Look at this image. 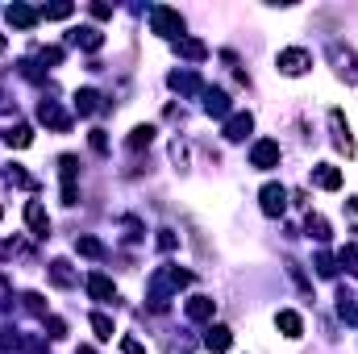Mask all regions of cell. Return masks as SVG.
I'll list each match as a JSON object with an SVG mask.
<instances>
[{
	"label": "cell",
	"mask_w": 358,
	"mask_h": 354,
	"mask_svg": "<svg viewBox=\"0 0 358 354\" xmlns=\"http://www.w3.org/2000/svg\"><path fill=\"white\" fill-rule=\"evenodd\" d=\"M337 259H342V267H346V271H350V275L358 279V250H354V246H346V250H342Z\"/></svg>",
	"instance_id": "cell-28"
},
{
	"label": "cell",
	"mask_w": 358,
	"mask_h": 354,
	"mask_svg": "<svg viewBox=\"0 0 358 354\" xmlns=\"http://www.w3.org/2000/svg\"><path fill=\"white\" fill-rule=\"evenodd\" d=\"M5 17H9V25H17V29H34L38 25V9H29V5H9L5 9Z\"/></svg>",
	"instance_id": "cell-8"
},
{
	"label": "cell",
	"mask_w": 358,
	"mask_h": 354,
	"mask_svg": "<svg viewBox=\"0 0 358 354\" xmlns=\"http://www.w3.org/2000/svg\"><path fill=\"white\" fill-rule=\"evenodd\" d=\"M213 313H217V300H213V296H192V300H188V317H192V321H209Z\"/></svg>",
	"instance_id": "cell-10"
},
{
	"label": "cell",
	"mask_w": 358,
	"mask_h": 354,
	"mask_svg": "<svg viewBox=\"0 0 358 354\" xmlns=\"http://www.w3.org/2000/svg\"><path fill=\"white\" fill-rule=\"evenodd\" d=\"M313 267H317V271H321V275H325V279H333V271H337V267H333V259H329V255H317V263H313Z\"/></svg>",
	"instance_id": "cell-32"
},
{
	"label": "cell",
	"mask_w": 358,
	"mask_h": 354,
	"mask_svg": "<svg viewBox=\"0 0 358 354\" xmlns=\"http://www.w3.org/2000/svg\"><path fill=\"white\" fill-rule=\"evenodd\" d=\"M121 350H125V354H146V346H142L138 338H121Z\"/></svg>",
	"instance_id": "cell-34"
},
{
	"label": "cell",
	"mask_w": 358,
	"mask_h": 354,
	"mask_svg": "<svg viewBox=\"0 0 358 354\" xmlns=\"http://www.w3.org/2000/svg\"><path fill=\"white\" fill-rule=\"evenodd\" d=\"M92 329H96L100 342H109V338H113V321H109L105 313H92Z\"/></svg>",
	"instance_id": "cell-26"
},
{
	"label": "cell",
	"mask_w": 358,
	"mask_h": 354,
	"mask_svg": "<svg viewBox=\"0 0 358 354\" xmlns=\"http://www.w3.org/2000/svg\"><path fill=\"white\" fill-rule=\"evenodd\" d=\"M333 59L342 63V75H346L350 84H358V55H350V50H342V46H333Z\"/></svg>",
	"instance_id": "cell-19"
},
{
	"label": "cell",
	"mask_w": 358,
	"mask_h": 354,
	"mask_svg": "<svg viewBox=\"0 0 358 354\" xmlns=\"http://www.w3.org/2000/svg\"><path fill=\"white\" fill-rule=\"evenodd\" d=\"M250 163L259 167V171H271V167H279V142H271V138L254 142V150H250Z\"/></svg>",
	"instance_id": "cell-3"
},
{
	"label": "cell",
	"mask_w": 358,
	"mask_h": 354,
	"mask_svg": "<svg viewBox=\"0 0 358 354\" xmlns=\"http://www.w3.org/2000/svg\"><path fill=\"white\" fill-rule=\"evenodd\" d=\"M275 321H279V329H283L287 338H300V329H304V321H300V313H292V309H283V313H279Z\"/></svg>",
	"instance_id": "cell-23"
},
{
	"label": "cell",
	"mask_w": 358,
	"mask_h": 354,
	"mask_svg": "<svg viewBox=\"0 0 358 354\" xmlns=\"http://www.w3.org/2000/svg\"><path fill=\"white\" fill-rule=\"evenodd\" d=\"M171 88H175L179 96H196V92H204V84H200L196 71H175V75H171Z\"/></svg>",
	"instance_id": "cell-11"
},
{
	"label": "cell",
	"mask_w": 358,
	"mask_h": 354,
	"mask_svg": "<svg viewBox=\"0 0 358 354\" xmlns=\"http://www.w3.org/2000/svg\"><path fill=\"white\" fill-rule=\"evenodd\" d=\"M25 225H29L34 238H50V217H46V209L38 205V200H29V205H25Z\"/></svg>",
	"instance_id": "cell-7"
},
{
	"label": "cell",
	"mask_w": 358,
	"mask_h": 354,
	"mask_svg": "<svg viewBox=\"0 0 358 354\" xmlns=\"http://www.w3.org/2000/svg\"><path fill=\"white\" fill-rule=\"evenodd\" d=\"M250 129H254V117H250V113H233V117L225 121V138H229V142H242Z\"/></svg>",
	"instance_id": "cell-12"
},
{
	"label": "cell",
	"mask_w": 358,
	"mask_h": 354,
	"mask_svg": "<svg viewBox=\"0 0 358 354\" xmlns=\"http://www.w3.org/2000/svg\"><path fill=\"white\" fill-rule=\"evenodd\" d=\"M0 217H5V209H0Z\"/></svg>",
	"instance_id": "cell-38"
},
{
	"label": "cell",
	"mask_w": 358,
	"mask_h": 354,
	"mask_svg": "<svg viewBox=\"0 0 358 354\" xmlns=\"http://www.w3.org/2000/svg\"><path fill=\"white\" fill-rule=\"evenodd\" d=\"M5 142L17 146V150H25V146L34 142V129H29V125H9V129H5Z\"/></svg>",
	"instance_id": "cell-21"
},
{
	"label": "cell",
	"mask_w": 358,
	"mask_h": 354,
	"mask_svg": "<svg viewBox=\"0 0 358 354\" xmlns=\"http://www.w3.org/2000/svg\"><path fill=\"white\" fill-rule=\"evenodd\" d=\"M50 279H55L59 288H71V283H75V271H71V263H67V259H55V263H50Z\"/></svg>",
	"instance_id": "cell-20"
},
{
	"label": "cell",
	"mask_w": 358,
	"mask_h": 354,
	"mask_svg": "<svg viewBox=\"0 0 358 354\" xmlns=\"http://www.w3.org/2000/svg\"><path fill=\"white\" fill-rule=\"evenodd\" d=\"M88 296H92V300H113V279L100 275V271L88 275Z\"/></svg>",
	"instance_id": "cell-16"
},
{
	"label": "cell",
	"mask_w": 358,
	"mask_h": 354,
	"mask_svg": "<svg viewBox=\"0 0 358 354\" xmlns=\"http://www.w3.org/2000/svg\"><path fill=\"white\" fill-rule=\"evenodd\" d=\"M150 29L179 42V38H183V17H179L175 9H167V5H155V9H150Z\"/></svg>",
	"instance_id": "cell-1"
},
{
	"label": "cell",
	"mask_w": 358,
	"mask_h": 354,
	"mask_svg": "<svg viewBox=\"0 0 358 354\" xmlns=\"http://www.w3.org/2000/svg\"><path fill=\"white\" fill-rule=\"evenodd\" d=\"M0 50H5V34H0Z\"/></svg>",
	"instance_id": "cell-37"
},
{
	"label": "cell",
	"mask_w": 358,
	"mask_h": 354,
	"mask_svg": "<svg viewBox=\"0 0 358 354\" xmlns=\"http://www.w3.org/2000/svg\"><path fill=\"white\" fill-rule=\"evenodd\" d=\"M204 109H209V117H225L229 113V96L221 88H204Z\"/></svg>",
	"instance_id": "cell-14"
},
{
	"label": "cell",
	"mask_w": 358,
	"mask_h": 354,
	"mask_svg": "<svg viewBox=\"0 0 358 354\" xmlns=\"http://www.w3.org/2000/svg\"><path fill=\"white\" fill-rule=\"evenodd\" d=\"M92 17L105 21V17H113V9H109V5H92Z\"/></svg>",
	"instance_id": "cell-35"
},
{
	"label": "cell",
	"mask_w": 358,
	"mask_h": 354,
	"mask_svg": "<svg viewBox=\"0 0 358 354\" xmlns=\"http://www.w3.org/2000/svg\"><path fill=\"white\" fill-rule=\"evenodd\" d=\"M309 67H313V55H309V50H300V46L279 50V71H283V75H304Z\"/></svg>",
	"instance_id": "cell-2"
},
{
	"label": "cell",
	"mask_w": 358,
	"mask_h": 354,
	"mask_svg": "<svg viewBox=\"0 0 358 354\" xmlns=\"http://www.w3.org/2000/svg\"><path fill=\"white\" fill-rule=\"evenodd\" d=\"M155 142V125H138L133 134H129V150H142V146H150Z\"/></svg>",
	"instance_id": "cell-25"
},
{
	"label": "cell",
	"mask_w": 358,
	"mask_h": 354,
	"mask_svg": "<svg viewBox=\"0 0 358 354\" xmlns=\"http://www.w3.org/2000/svg\"><path fill=\"white\" fill-rule=\"evenodd\" d=\"M71 42L84 46V50H100V46H105V34H100L96 25H79V29L71 34Z\"/></svg>",
	"instance_id": "cell-15"
},
{
	"label": "cell",
	"mask_w": 358,
	"mask_h": 354,
	"mask_svg": "<svg viewBox=\"0 0 358 354\" xmlns=\"http://www.w3.org/2000/svg\"><path fill=\"white\" fill-rule=\"evenodd\" d=\"M313 184L325 188V192H337V188H342V171L329 167V163H321V167H313Z\"/></svg>",
	"instance_id": "cell-13"
},
{
	"label": "cell",
	"mask_w": 358,
	"mask_h": 354,
	"mask_svg": "<svg viewBox=\"0 0 358 354\" xmlns=\"http://www.w3.org/2000/svg\"><path fill=\"white\" fill-rule=\"evenodd\" d=\"M259 200H263V213H267V217H283V209H287V188H283V184H267V188L259 192Z\"/></svg>",
	"instance_id": "cell-4"
},
{
	"label": "cell",
	"mask_w": 358,
	"mask_h": 354,
	"mask_svg": "<svg viewBox=\"0 0 358 354\" xmlns=\"http://www.w3.org/2000/svg\"><path fill=\"white\" fill-rule=\"evenodd\" d=\"M75 354H96V350H92V346H79V350H75Z\"/></svg>",
	"instance_id": "cell-36"
},
{
	"label": "cell",
	"mask_w": 358,
	"mask_h": 354,
	"mask_svg": "<svg viewBox=\"0 0 358 354\" xmlns=\"http://www.w3.org/2000/svg\"><path fill=\"white\" fill-rule=\"evenodd\" d=\"M204 346H209L213 354H225V350L233 346V333H229L225 325H209V333H204Z\"/></svg>",
	"instance_id": "cell-9"
},
{
	"label": "cell",
	"mask_w": 358,
	"mask_h": 354,
	"mask_svg": "<svg viewBox=\"0 0 358 354\" xmlns=\"http://www.w3.org/2000/svg\"><path fill=\"white\" fill-rule=\"evenodd\" d=\"M9 184H13V188H38V184H34V175H29V171H21V167H9Z\"/></svg>",
	"instance_id": "cell-27"
},
{
	"label": "cell",
	"mask_w": 358,
	"mask_h": 354,
	"mask_svg": "<svg viewBox=\"0 0 358 354\" xmlns=\"http://www.w3.org/2000/svg\"><path fill=\"white\" fill-rule=\"evenodd\" d=\"M42 63H50V67L63 63V50H59V46H46V50H42Z\"/></svg>",
	"instance_id": "cell-33"
},
{
	"label": "cell",
	"mask_w": 358,
	"mask_h": 354,
	"mask_svg": "<svg viewBox=\"0 0 358 354\" xmlns=\"http://www.w3.org/2000/svg\"><path fill=\"white\" fill-rule=\"evenodd\" d=\"M92 150H96V155H105V150H109V138H105V129H92Z\"/></svg>",
	"instance_id": "cell-31"
},
{
	"label": "cell",
	"mask_w": 358,
	"mask_h": 354,
	"mask_svg": "<svg viewBox=\"0 0 358 354\" xmlns=\"http://www.w3.org/2000/svg\"><path fill=\"white\" fill-rule=\"evenodd\" d=\"M75 109H79L84 117H88V113H96V109H100V96H96L92 88H79V92H75Z\"/></svg>",
	"instance_id": "cell-22"
},
{
	"label": "cell",
	"mask_w": 358,
	"mask_h": 354,
	"mask_svg": "<svg viewBox=\"0 0 358 354\" xmlns=\"http://www.w3.org/2000/svg\"><path fill=\"white\" fill-rule=\"evenodd\" d=\"M46 333H50V338L59 342V338H67V325H63L59 317H46Z\"/></svg>",
	"instance_id": "cell-30"
},
{
	"label": "cell",
	"mask_w": 358,
	"mask_h": 354,
	"mask_svg": "<svg viewBox=\"0 0 358 354\" xmlns=\"http://www.w3.org/2000/svg\"><path fill=\"white\" fill-rule=\"evenodd\" d=\"M304 229H309V238H317V242H329V221H325V217H317V213H309Z\"/></svg>",
	"instance_id": "cell-24"
},
{
	"label": "cell",
	"mask_w": 358,
	"mask_h": 354,
	"mask_svg": "<svg viewBox=\"0 0 358 354\" xmlns=\"http://www.w3.org/2000/svg\"><path fill=\"white\" fill-rule=\"evenodd\" d=\"M38 117H42L50 129H59V134H67V129H71V117L55 105V100H42V105H38Z\"/></svg>",
	"instance_id": "cell-5"
},
{
	"label": "cell",
	"mask_w": 358,
	"mask_h": 354,
	"mask_svg": "<svg viewBox=\"0 0 358 354\" xmlns=\"http://www.w3.org/2000/svg\"><path fill=\"white\" fill-rule=\"evenodd\" d=\"M329 125H333V142H337V150H346V159H354V138H350V125H346L342 109L329 113Z\"/></svg>",
	"instance_id": "cell-6"
},
{
	"label": "cell",
	"mask_w": 358,
	"mask_h": 354,
	"mask_svg": "<svg viewBox=\"0 0 358 354\" xmlns=\"http://www.w3.org/2000/svg\"><path fill=\"white\" fill-rule=\"evenodd\" d=\"M75 250H79L84 259H105V255H109L105 242H100V238H88V233H84V238H75Z\"/></svg>",
	"instance_id": "cell-18"
},
{
	"label": "cell",
	"mask_w": 358,
	"mask_h": 354,
	"mask_svg": "<svg viewBox=\"0 0 358 354\" xmlns=\"http://www.w3.org/2000/svg\"><path fill=\"white\" fill-rule=\"evenodd\" d=\"M175 50H179L183 59H192V63H200L204 55H209V46H204L200 38H179V42H175Z\"/></svg>",
	"instance_id": "cell-17"
},
{
	"label": "cell",
	"mask_w": 358,
	"mask_h": 354,
	"mask_svg": "<svg viewBox=\"0 0 358 354\" xmlns=\"http://www.w3.org/2000/svg\"><path fill=\"white\" fill-rule=\"evenodd\" d=\"M38 13H42V17H50V21H63V17H71L75 9H71V5H50V9H38Z\"/></svg>",
	"instance_id": "cell-29"
}]
</instances>
